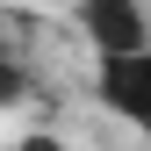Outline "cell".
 I'll return each mask as SVG.
<instances>
[{"label":"cell","instance_id":"cell-2","mask_svg":"<svg viewBox=\"0 0 151 151\" xmlns=\"http://www.w3.org/2000/svg\"><path fill=\"white\" fill-rule=\"evenodd\" d=\"M79 36L93 43V58H115V50H144L151 22L137 0H79Z\"/></svg>","mask_w":151,"mask_h":151},{"label":"cell","instance_id":"cell-4","mask_svg":"<svg viewBox=\"0 0 151 151\" xmlns=\"http://www.w3.org/2000/svg\"><path fill=\"white\" fill-rule=\"evenodd\" d=\"M14 151H72V144H65V137H50V129H29Z\"/></svg>","mask_w":151,"mask_h":151},{"label":"cell","instance_id":"cell-1","mask_svg":"<svg viewBox=\"0 0 151 151\" xmlns=\"http://www.w3.org/2000/svg\"><path fill=\"white\" fill-rule=\"evenodd\" d=\"M101 101L115 108L137 137H151V43H144V50L101 58Z\"/></svg>","mask_w":151,"mask_h":151},{"label":"cell","instance_id":"cell-3","mask_svg":"<svg viewBox=\"0 0 151 151\" xmlns=\"http://www.w3.org/2000/svg\"><path fill=\"white\" fill-rule=\"evenodd\" d=\"M22 93H29L22 58H7V50H0V115H7V108H22Z\"/></svg>","mask_w":151,"mask_h":151}]
</instances>
